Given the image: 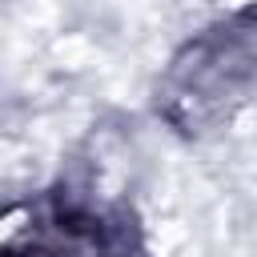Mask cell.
<instances>
[{
    "label": "cell",
    "instance_id": "1",
    "mask_svg": "<svg viewBox=\"0 0 257 257\" xmlns=\"http://www.w3.org/2000/svg\"><path fill=\"white\" fill-rule=\"evenodd\" d=\"M12 257H104V245H100V233L88 225L52 221L36 229L24 245H16Z\"/></svg>",
    "mask_w": 257,
    "mask_h": 257
}]
</instances>
